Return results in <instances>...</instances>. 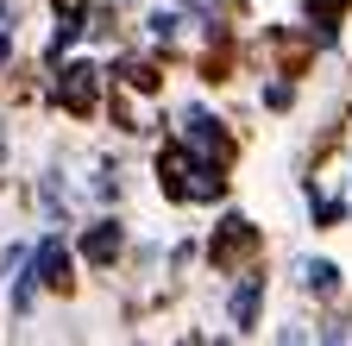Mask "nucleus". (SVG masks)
Segmentation results:
<instances>
[{
	"mask_svg": "<svg viewBox=\"0 0 352 346\" xmlns=\"http://www.w3.org/2000/svg\"><path fill=\"white\" fill-rule=\"evenodd\" d=\"M113 252H120V233L113 227H101L95 239H88V258H113Z\"/></svg>",
	"mask_w": 352,
	"mask_h": 346,
	"instance_id": "7ed1b4c3",
	"label": "nucleus"
},
{
	"mask_svg": "<svg viewBox=\"0 0 352 346\" xmlns=\"http://www.w3.org/2000/svg\"><path fill=\"white\" fill-rule=\"evenodd\" d=\"M302 283H308V290H315V296H327V290L340 283V271L327 265V258H302Z\"/></svg>",
	"mask_w": 352,
	"mask_h": 346,
	"instance_id": "f257e3e1",
	"label": "nucleus"
},
{
	"mask_svg": "<svg viewBox=\"0 0 352 346\" xmlns=\"http://www.w3.org/2000/svg\"><path fill=\"white\" fill-rule=\"evenodd\" d=\"M252 309H258V283H245V290L233 296V321H239V327H252Z\"/></svg>",
	"mask_w": 352,
	"mask_h": 346,
	"instance_id": "f03ea898",
	"label": "nucleus"
}]
</instances>
